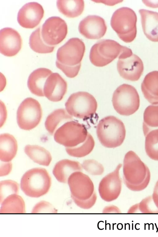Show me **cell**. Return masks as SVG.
Segmentation results:
<instances>
[{
    "mask_svg": "<svg viewBox=\"0 0 158 237\" xmlns=\"http://www.w3.org/2000/svg\"><path fill=\"white\" fill-rule=\"evenodd\" d=\"M0 164V176H4L8 175L12 169V164L10 161L5 162L2 161Z\"/></svg>",
    "mask_w": 158,
    "mask_h": 237,
    "instance_id": "obj_36",
    "label": "cell"
},
{
    "mask_svg": "<svg viewBox=\"0 0 158 237\" xmlns=\"http://www.w3.org/2000/svg\"><path fill=\"white\" fill-rule=\"evenodd\" d=\"M78 29L80 33L86 38L98 39L105 35L107 26L102 18L97 15H90L80 22Z\"/></svg>",
    "mask_w": 158,
    "mask_h": 237,
    "instance_id": "obj_16",
    "label": "cell"
},
{
    "mask_svg": "<svg viewBox=\"0 0 158 237\" xmlns=\"http://www.w3.org/2000/svg\"><path fill=\"white\" fill-rule=\"evenodd\" d=\"M81 164L83 169L92 175H102L104 171L102 165L94 160H86L83 161Z\"/></svg>",
    "mask_w": 158,
    "mask_h": 237,
    "instance_id": "obj_32",
    "label": "cell"
},
{
    "mask_svg": "<svg viewBox=\"0 0 158 237\" xmlns=\"http://www.w3.org/2000/svg\"><path fill=\"white\" fill-rule=\"evenodd\" d=\"M56 5L61 13L70 18L80 15L84 8V2L82 0H58Z\"/></svg>",
    "mask_w": 158,
    "mask_h": 237,
    "instance_id": "obj_23",
    "label": "cell"
},
{
    "mask_svg": "<svg viewBox=\"0 0 158 237\" xmlns=\"http://www.w3.org/2000/svg\"><path fill=\"white\" fill-rule=\"evenodd\" d=\"M67 84L65 80L58 73H52L47 78L44 89V95L50 101H61L65 94Z\"/></svg>",
    "mask_w": 158,
    "mask_h": 237,
    "instance_id": "obj_18",
    "label": "cell"
},
{
    "mask_svg": "<svg viewBox=\"0 0 158 237\" xmlns=\"http://www.w3.org/2000/svg\"><path fill=\"white\" fill-rule=\"evenodd\" d=\"M97 137L104 147L114 148L120 146L126 136V131L123 122L113 116H108L101 119L96 129Z\"/></svg>",
    "mask_w": 158,
    "mask_h": 237,
    "instance_id": "obj_4",
    "label": "cell"
},
{
    "mask_svg": "<svg viewBox=\"0 0 158 237\" xmlns=\"http://www.w3.org/2000/svg\"><path fill=\"white\" fill-rule=\"evenodd\" d=\"M93 1H94V2H98V3H104L105 4L110 5V6H113L114 5H115L117 3H119L122 1H118V0H113V1H110V0H94Z\"/></svg>",
    "mask_w": 158,
    "mask_h": 237,
    "instance_id": "obj_39",
    "label": "cell"
},
{
    "mask_svg": "<svg viewBox=\"0 0 158 237\" xmlns=\"http://www.w3.org/2000/svg\"><path fill=\"white\" fill-rule=\"evenodd\" d=\"M42 6L37 2L26 3L19 10L17 20L19 25L27 28H33L40 23L44 15Z\"/></svg>",
    "mask_w": 158,
    "mask_h": 237,
    "instance_id": "obj_15",
    "label": "cell"
},
{
    "mask_svg": "<svg viewBox=\"0 0 158 237\" xmlns=\"http://www.w3.org/2000/svg\"><path fill=\"white\" fill-rule=\"evenodd\" d=\"M85 51V45L81 40L77 38L70 39L57 50V67L67 77H75L80 70Z\"/></svg>",
    "mask_w": 158,
    "mask_h": 237,
    "instance_id": "obj_1",
    "label": "cell"
},
{
    "mask_svg": "<svg viewBox=\"0 0 158 237\" xmlns=\"http://www.w3.org/2000/svg\"><path fill=\"white\" fill-rule=\"evenodd\" d=\"M152 19V18H151ZM145 21H146V23L144 22L142 23L144 31V32L145 34H147L151 30V34L153 35V36L156 35H158V20L156 22L157 20H153L152 19L150 20L149 19L148 21V20H145L142 19Z\"/></svg>",
    "mask_w": 158,
    "mask_h": 237,
    "instance_id": "obj_35",
    "label": "cell"
},
{
    "mask_svg": "<svg viewBox=\"0 0 158 237\" xmlns=\"http://www.w3.org/2000/svg\"><path fill=\"white\" fill-rule=\"evenodd\" d=\"M124 47L114 40H101L92 47L89 54L90 60L96 66H106L118 57Z\"/></svg>",
    "mask_w": 158,
    "mask_h": 237,
    "instance_id": "obj_9",
    "label": "cell"
},
{
    "mask_svg": "<svg viewBox=\"0 0 158 237\" xmlns=\"http://www.w3.org/2000/svg\"><path fill=\"white\" fill-rule=\"evenodd\" d=\"M0 213H24L25 206L23 198L18 194L7 197L1 203Z\"/></svg>",
    "mask_w": 158,
    "mask_h": 237,
    "instance_id": "obj_25",
    "label": "cell"
},
{
    "mask_svg": "<svg viewBox=\"0 0 158 237\" xmlns=\"http://www.w3.org/2000/svg\"><path fill=\"white\" fill-rule=\"evenodd\" d=\"M135 16L129 8L123 7L117 10L111 18L110 24L119 38L125 42H130L135 34Z\"/></svg>",
    "mask_w": 158,
    "mask_h": 237,
    "instance_id": "obj_8",
    "label": "cell"
},
{
    "mask_svg": "<svg viewBox=\"0 0 158 237\" xmlns=\"http://www.w3.org/2000/svg\"><path fill=\"white\" fill-rule=\"evenodd\" d=\"M117 69L123 78L131 81H138L143 71V65L141 60L137 56L132 54L127 57L118 59Z\"/></svg>",
    "mask_w": 158,
    "mask_h": 237,
    "instance_id": "obj_14",
    "label": "cell"
},
{
    "mask_svg": "<svg viewBox=\"0 0 158 237\" xmlns=\"http://www.w3.org/2000/svg\"><path fill=\"white\" fill-rule=\"evenodd\" d=\"M152 197L153 202L158 210V180L155 186Z\"/></svg>",
    "mask_w": 158,
    "mask_h": 237,
    "instance_id": "obj_38",
    "label": "cell"
},
{
    "mask_svg": "<svg viewBox=\"0 0 158 237\" xmlns=\"http://www.w3.org/2000/svg\"><path fill=\"white\" fill-rule=\"evenodd\" d=\"M145 136L147 154L151 159L158 161V129L150 131Z\"/></svg>",
    "mask_w": 158,
    "mask_h": 237,
    "instance_id": "obj_30",
    "label": "cell"
},
{
    "mask_svg": "<svg viewBox=\"0 0 158 237\" xmlns=\"http://www.w3.org/2000/svg\"><path fill=\"white\" fill-rule=\"evenodd\" d=\"M52 73L51 70L45 68H40L34 71L27 81V86L31 92L38 96H44V89L45 82Z\"/></svg>",
    "mask_w": 158,
    "mask_h": 237,
    "instance_id": "obj_19",
    "label": "cell"
},
{
    "mask_svg": "<svg viewBox=\"0 0 158 237\" xmlns=\"http://www.w3.org/2000/svg\"><path fill=\"white\" fill-rule=\"evenodd\" d=\"M68 32L67 24L60 17L48 18L43 24L41 29V37L44 43L53 46L61 43L65 38Z\"/></svg>",
    "mask_w": 158,
    "mask_h": 237,
    "instance_id": "obj_12",
    "label": "cell"
},
{
    "mask_svg": "<svg viewBox=\"0 0 158 237\" xmlns=\"http://www.w3.org/2000/svg\"><path fill=\"white\" fill-rule=\"evenodd\" d=\"M19 185L16 182L11 180L2 181L0 182V203L8 196L13 194H18Z\"/></svg>",
    "mask_w": 158,
    "mask_h": 237,
    "instance_id": "obj_31",
    "label": "cell"
},
{
    "mask_svg": "<svg viewBox=\"0 0 158 237\" xmlns=\"http://www.w3.org/2000/svg\"><path fill=\"white\" fill-rule=\"evenodd\" d=\"M24 152L31 160L39 164L48 166L52 161L50 153L42 147L27 145L25 147Z\"/></svg>",
    "mask_w": 158,
    "mask_h": 237,
    "instance_id": "obj_24",
    "label": "cell"
},
{
    "mask_svg": "<svg viewBox=\"0 0 158 237\" xmlns=\"http://www.w3.org/2000/svg\"><path fill=\"white\" fill-rule=\"evenodd\" d=\"M102 213H121V211L117 206L111 205L105 206L103 209Z\"/></svg>",
    "mask_w": 158,
    "mask_h": 237,
    "instance_id": "obj_37",
    "label": "cell"
},
{
    "mask_svg": "<svg viewBox=\"0 0 158 237\" xmlns=\"http://www.w3.org/2000/svg\"><path fill=\"white\" fill-rule=\"evenodd\" d=\"M17 150L16 140L12 135L4 133L0 135L1 161H10L15 156Z\"/></svg>",
    "mask_w": 158,
    "mask_h": 237,
    "instance_id": "obj_22",
    "label": "cell"
},
{
    "mask_svg": "<svg viewBox=\"0 0 158 237\" xmlns=\"http://www.w3.org/2000/svg\"><path fill=\"white\" fill-rule=\"evenodd\" d=\"M112 103L114 109L118 114L128 116L134 114L139 109V97L134 86L123 84L114 91Z\"/></svg>",
    "mask_w": 158,
    "mask_h": 237,
    "instance_id": "obj_6",
    "label": "cell"
},
{
    "mask_svg": "<svg viewBox=\"0 0 158 237\" xmlns=\"http://www.w3.org/2000/svg\"><path fill=\"white\" fill-rule=\"evenodd\" d=\"M138 209L143 213H158V210L152 199V196L143 199L138 204Z\"/></svg>",
    "mask_w": 158,
    "mask_h": 237,
    "instance_id": "obj_33",
    "label": "cell"
},
{
    "mask_svg": "<svg viewBox=\"0 0 158 237\" xmlns=\"http://www.w3.org/2000/svg\"><path fill=\"white\" fill-rule=\"evenodd\" d=\"M88 133L83 124L70 121L65 123L56 130L54 139L57 143L66 148H72L83 142Z\"/></svg>",
    "mask_w": 158,
    "mask_h": 237,
    "instance_id": "obj_10",
    "label": "cell"
},
{
    "mask_svg": "<svg viewBox=\"0 0 158 237\" xmlns=\"http://www.w3.org/2000/svg\"><path fill=\"white\" fill-rule=\"evenodd\" d=\"M122 164H119L114 170L108 173L101 180L98 185V191L101 198L108 202L116 200L119 196L122 189V181L119 171Z\"/></svg>",
    "mask_w": 158,
    "mask_h": 237,
    "instance_id": "obj_13",
    "label": "cell"
},
{
    "mask_svg": "<svg viewBox=\"0 0 158 237\" xmlns=\"http://www.w3.org/2000/svg\"><path fill=\"white\" fill-rule=\"evenodd\" d=\"M73 118L66 110L57 109L48 116L45 123V127L49 133L52 134L59 124L64 121H71Z\"/></svg>",
    "mask_w": 158,
    "mask_h": 237,
    "instance_id": "obj_26",
    "label": "cell"
},
{
    "mask_svg": "<svg viewBox=\"0 0 158 237\" xmlns=\"http://www.w3.org/2000/svg\"><path fill=\"white\" fill-rule=\"evenodd\" d=\"M31 213H57V210L50 203L43 201L35 205L32 210Z\"/></svg>",
    "mask_w": 158,
    "mask_h": 237,
    "instance_id": "obj_34",
    "label": "cell"
},
{
    "mask_svg": "<svg viewBox=\"0 0 158 237\" xmlns=\"http://www.w3.org/2000/svg\"><path fill=\"white\" fill-rule=\"evenodd\" d=\"M42 114L39 102L33 98H26L21 103L17 111L18 124L22 129L31 130L40 123Z\"/></svg>",
    "mask_w": 158,
    "mask_h": 237,
    "instance_id": "obj_11",
    "label": "cell"
},
{
    "mask_svg": "<svg viewBox=\"0 0 158 237\" xmlns=\"http://www.w3.org/2000/svg\"><path fill=\"white\" fill-rule=\"evenodd\" d=\"M123 173L124 183L131 191H142L149 183L151 174L148 168L132 151H129L125 155Z\"/></svg>",
    "mask_w": 158,
    "mask_h": 237,
    "instance_id": "obj_2",
    "label": "cell"
},
{
    "mask_svg": "<svg viewBox=\"0 0 158 237\" xmlns=\"http://www.w3.org/2000/svg\"><path fill=\"white\" fill-rule=\"evenodd\" d=\"M51 179L47 170L40 168L27 171L22 177L20 187L27 196L37 198L42 196L49 190Z\"/></svg>",
    "mask_w": 158,
    "mask_h": 237,
    "instance_id": "obj_5",
    "label": "cell"
},
{
    "mask_svg": "<svg viewBox=\"0 0 158 237\" xmlns=\"http://www.w3.org/2000/svg\"><path fill=\"white\" fill-rule=\"evenodd\" d=\"M158 129V104L148 106L143 114V129L145 136L150 131Z\"/></svg>",
    "mask_w": 158,
    "mask_h": 237,
    "instance_id": "obj_27",
    "label": "cell"
},
{
    "mask_svg": "<svg viewBox=\"0 0 158 237\" xmlns=\"http://www.w3.org/2000/svg\"><path fill=\"white\" fill-rule=\"evenodd\" d=\"M95 145L92 136L88 133L86 140L80 144L73 147L66 148V152L69 156L76 157H84L91 152Z\"/></svg>",
    "mask_w": 158,
    "mask_h": 237,
    "instance_id": "obj_28",
    "label": "cell"
},
{
    "mask_svg": "<svg viewBox=\"0 0 158 237\" xmlns=\"http://www.w3.org/2000/svg\"><path fill=\"white\" fill-rule=\"evenodd\" d=\"M67 183L71 198L77 206L88 209L94 205L97 195L94 183L87 175L80 171L74 172L69 177Z\"/></svg>",
    "mask_w": 158,
    "mask_h": 237,
    "instance_id": "obj_3",
    "label": "cell"
},
{
    "mask_svg": "<svg viewBox=\"0 0 158 237\" xmlns=\"http://www.w3.org/2000/svg\"><path fill=\"white\" fill-rule=\"evenodd\" d=\"M65 107L67 112L72 117L85 119L95 114L98 103L91 94L79 91L71 95L65 103Z\"/></svg>",
    "mask_w": 158,
    "mask_h": 237,
    "instance_id": "obj_7",
    "label": "cell"
},
{
    "mask_svg": "<svg viewBox=\"0 0 158 237\" xmlns=\"http://www.w3.org/2000/svg\"><path fill=\"white\" fill-rule=\"evenodd\" d=\"M29 45L34 52L40 53H47L52 52L54 46L46 44L41 36V28L39 27L31 34L29 39Z\"/></svg>",
    "mask_w": 158,
    "mask_h": 237,
    "instance_id": "obj_29",
    "label": "cell"
},
{
    "mask_svg": "<svg viewBox=\"0 0 158 237\" xmlns=\"http://www.w3.org/2000/svg\"><path fill=\"white\" fill-rule=\"evenodd\" d=\"M22 40L20 35L16 30L6 27L0 31V52L7 56H12L20 50Z\"/></svg>",
    "mask_w": 158,
    "mask_h": 237,
    "instance_id": "obj_17",
    "label": "cell"
},
{
    "mask_svg": "<svg viewBox=\"0 0 158 237\" xmlns=\"http://www.w3.org/2000/svg\"><path fill=\"white\" fill-rule=\"evenodd\" d=\"M141 89L144 97L149 103L158 104V71H153L146 75Z\"/></svg>",
    "mask_w": 158,
    "mask_h": 237,
    "instance_id": "obj_21",
    "label": "cell"
},
{
    "mask_svg": "<svg viewBox=\"0 0 158 237\" xmlns=\"http://www.w3.org/2000/svg\"><path fill=\"white\" fill-rule=\"evenodd\" d=\"M82 164L78 161L63 159L57 162L53 170V173L57 180L62 183H67L70 175L76 171H81Z\"/></svg>",
    "mask_w": 158,
    "mask_h": 237,
    "instance_id": "obj_20",
    "label": "cell"
}]
</instances>
